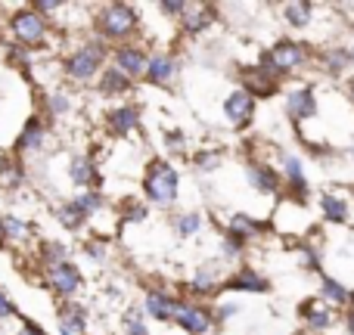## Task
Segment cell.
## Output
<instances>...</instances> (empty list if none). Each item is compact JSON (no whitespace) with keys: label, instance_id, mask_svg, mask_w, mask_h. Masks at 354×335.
Wrapping results in <instances>:
<instances>
[{"label":"cell","instance_id":"obj_1","mask_svg":"<svg viewBox=\"0 0 354 335\" xmlns=\"http://www.w3.org/2000/svg\"><path fill=\"white\" fill-rule=\"evenodd\" d=\"M143 193L156 205H171L177 199V171L162 159L149 162L147 177H143Z\"/></svg>","mask_w":354,"mask_h":335},{"label":"cell","instance_id":"obj_2","mask_svg":"<svg viewBox=\"0 0 354 335\" xmlns=\"http://www.w3.org/2000/svg\"><path fill=\"white\" fill-rule=\"evenodd\" d=\"M97 28L103 31L106 37H112V41H122V37L134 35V28H137L134 6H128V3H109V6H103V12L97 16Z\"/></svg>","mask_w":354,"mask_h":335},{"label":"cell","instance_id":"obj_3","mask_svg":"<svg viewBox=\"0 0 354 335\" xmlns=\"http://www.w3.org/2000/svg\"><path fill=\"white\" fill-rule=\"evenodd\" d=\"M66 72H68V78H75V81H91V78H97V72L103 75V50H100L97 44L78 47L66 59Z\"/></svg>","mask_w":354,"mask_h":335},{"label":"cell","instance_id":"obj_4","mask_svg":"<svg viewBox=\"0 0 354 335\" xmlns=\"http://www.w3.org/2000/svg\"><path fill=\"white\" fill-rule=\"evenodd\" d=\"M10 28H12V35H16L19 44L37 47V44L47 37V19H44L37 10H19L16 16L10 19Z\"/></svg>","mask_w":354,"mask_h":335},{"label":"cell","instance_id":"obj_5","mask_svg":"<svg viewBox=\"0 0 354 335\" xmlns=\"http://www.w3.org/2000/svg\"><path fill=\"white\" fill-rule=\"evenodd\" d=\"M301 59H305V53H301L299 44L283 41V44H277V47L270 50V53L264 56L261 62H264V68H268V75L274 78V75H280V72H289V68H295Z\"/></svg>","mask_w":354,"mask_h":335},{"label":"cell","instance_id":"obj_6","mask_svg":"<svg viewBox=\"0 0 354 335\" xmlns=\"http://www.w3.org/2000/svg\"><path fill=\"white\" fill-rule=\"evenodd\" d=\"M47 283L59 298H72V295L81 289V270L75 267V264L62 261V264H56V267H50Z\"/></svg>","mask_w":354,"mask_h":335},{"label":"cell","instance_id":"obj_7","mask_svg":"<svg viewBox=\"0 0 354 335\" xmlns=\"http://www.w3.org/2000/svg\"><path fill=\"white\" fill-rule=\"evenodd\" d=\"M174 323L183 326L189 335H205L208 329H212V317H208V311H202V307H196V305H187V301L177 305Z\"/></svg>","mask_w":354,"mask_h":335},{"label":"cell","instance_id":"obj_8","mask_svg":"<svg viewBox=\"0 0 354 335\" xmlns=\"http://www.w3.org/2000/svg\"><path fill=\"white\" fill-rule=\"evenodd\" d=\"M147 66H149V59L140 47L124 44V47L115 50V68L124 75V78H140V75H147Z\"/></svg>","mask_w":354,"mask_h":335},{"label":"cell","instance_id":"obj_9","mask_svg":"<svg viewBox=\"0 0 354 335\" xmlns=\"http://www.w3.org/2000/svg\"><path fill=\"white\" fill-rule=\"evenodd\" d=\"M224 112L236 128H245L252 122V112H255V97L249 90H233L224 103Z\"/></svg>","mask_w":354,"mask_h":335},{"label":"cell","instance_id":"obj_10","mask_svg":"<svg viewBox=\"0 0 354 335\" xmlns=\"http://www.w3.org/2000/svg\"><path fill=\"white\" fill-rule=\"evenodd\" d=\"M140 124V109L137 106H118L109 112V131L115 137H128L131 131H137Z\"/></svg>","mask_w":354,"mask_h":335},{"label":"cell","instance_id":"obj_11","mask_svg":"<svg viewBox=\"0 0 354 335\" xmlns=\"http://www.w3.org/2000/svg\"><path fill=\"white\" fill-rule=\"evenodd\" d=\"M180 301L168 292H149L147 301H143V311L149 314L153 320H174V311Z\"/></svg>","mask_w":354,"mask_h":335},{"label":"cell","instance_id":"obj_12","mask_svg":"<svg viewBox=\"0 0 354 335\" xmlns=\"http://www.w3.org/2000/svg\"><path fill=\"white\" fill-rule=\"evenodd\" d=\"M147 78L153 81V84H171L177 78V62L171 56H153L147 66Z\"/></svg>","mask_w":354,"mask_h":335},{"label":"cell","instance_id":"obj_13","mask_svg":"<svg viewBox=\"0 0 354 335\" xmlns=\"http://www.w3.org/2000/svg\"><path fill=\"white\" fill-rule=\"evenodd\" d=\"M286 106H289V115L299 118V122H305V118H311L314 112H317V103H314L311 90H292L286 99Z\"/></svg>","mask_w":354,"mask_h":335},{"label":"cell","instance_id":"obj_14","mask_svg":"<svg viewBox=\"0 0 354 335\" xmlns=\"http://www.w3.org/2000/svg\"><path fill=\"white\" fill-rule=\"evenodd\" d=\"M87 317H84V307L78 305H68L59 311V332L62 335H84Z\"/></svg>","mask_w":354,"mask_h":335},{"label":"cell","instance_id":"obj_15","mask_svg":"<svg viewBox=\"0 0 354 335\" xmlns=\"http://www.w3.org/2000/svg\"><path fill=\"white\" fill-rule=\"evenodd\" d=\"M68 174H72V183H78V186H87V183L100 180V177H97V165H93V159H87V155H78V159H72V165H68Z\"/></svg>","mask_w":354,"mask_h":335},{"label":"cell","instance_id":"obj_16","mask_svg":"<svg viewBox=\"0 0 354 335\" xmlns=\"http://www.w3.org/2000/svg\"><path fill=\"white\" fill-rule=\"evenodd\" d=\"M128 87H131V78H124L118 68H106L103 78H100V90H103L106 97H122Z\"/></svg>","mask_w":354,"mask_h":335},{"label":"cell","instance_id":"obj_17","mask_svg":"<svg viewBox=\"0 0 354 335\" xmlns=\"http://www.w3.org/2000/svg\"><path fill=\"white\" fill-rule=\"evenodd\" d=\"M37 146H44V124L41 118H28V124L19 134V149L28 153V149H37Z\"/></svg>","mask_w":354,"mask_h":335},{"label":"cell","instance_id":"obj_18","mask_svg":"<svg viewBox=\"0 0 354 335\" xmlns=\"http://www.w3.org/2000/svg\"><path fill=\"white\" fill-rule=\"evenodd\" d=\"M249 180L255 189H261V193H274L277 186H280V177H277V171L264 168V165H252L249 168Z\"/></svg>","mask_w":354,"mask_h":335},{"label":"cell","instance_id":"obj_19","mask_svg":"<svg viewBox=\"0 0 354 335\" xmlns=\"http://www.w3.org/2000/svg\"><path fill=\"white\" fill-rule=\"evenodd\" d=\"M208 25H212V10H208V6H187V12H183V28H187L189 35L208 28Z\"/></svg>","mask_w":354,"mask_h":335},{"label":"cell","instance_id":"obj_20","mask_svg":"<svg viewBox=\"0 0 354 335\" xmlns=\"http://www.w3.org/2000/svg\"><path fill=\"white\" fill-rule=\"evenodd\" d=\"M227 289H249V292H264V289H268V283L261 280V276L255 274V270H239L236 276H233L230 283H227Z\"/></svg>","mask_w":354,"mask_h":335},{"label":"cell","instance_id":"obj_21","mask_svg":"<svg viewBox=\"0 0 354 335\" xmlns=\"http://www.w3.org/2000/svg\"><path fill=\"white\" fill-rule=\"evenodd\" d=\"M324 214H326V220L345 224L348 220V202L342 195H324Z\"/></svg>","mask_w":354,"mask_h":335},{"label":"cell","instance_id":"obj_22","mask_svg":"<svg viewBox=\"0 0 354 335\" xmlns=\"http://www.w3.org/2000/svg\"><path fill=\"white\" fill-rule=\"evenodd\" d=\"M301 314L308 317V323L317 326V329H324V326H330V311H326L324 305H317V301H308V305H301Z\"/></svg>","mask_w":354,"mask_h":335},{"label":"cell","instance_id":"obj_23","mask_svg":"<svg viewBox=\"0 0 354 335\" xmlns=\"http://www.w3.org/2000/svg\"><path fill=\"white\" fill-rule=\"evenodd\" d=\"M72 205L78 208V211L84 214V218H91V214L97 211L100 205H103V195H100V193H81L78 199H72Z\"/></svg>","mask_w":354,"mask_h":335},{"label":"cell","instance_id":"obj_24","mask_svg":"<svg viewBox=\"0 0 354 335\" xmlns=\"http://www.w3.org/2000/svg\"><path fill=\"white\" fill-rule=\"evenodd\" d=\"M258 230H261V227H258L252 218H245V214H236V218L230 220V233L233 236H239V239L252 236V233H258Z\"/></svg>","mask_w":354,"mask_h":335},{"label":"cell","instance_id":"obj_25","mask_svg":"<svg viewBox=\"0 0 354 335\" xmlns=\"http://www.w3.org/2000/svg\"><path fill=\"white\" fill-rule=\"evenodd\" d=\"M286 19H289V25H295V28L308 25V19H311V3H289Z\"/></svg>","mask_w":354,"mask_h":335},{"label":"cell","instance_id":"obj_26","mask_svg":"<svg viewBox=\"0 0 354 335\" xmlns=\"http://www.w3.org/2000/svg\"><path fill=\"white\" fill-rule=\"evenodd\" d=\"M59 220H62V227H68V230H78V227L84 224L87 218H84V214L78 211V208L72 205V202H68L66 208H59Z\"/></svg>","mask_w":354,"mask_h":335},{"label":"cell","instance_id":"obj_27","mask_svg":"<svg viewBox=\"0 0 354 335\" xmlns=\"http://www.w3.org/2000/svg\"><path fill=\"white\" fill-rule=\"evenodd\" d=\"M214 283H218V270L202 267L199 274H196V280H193V289L196 292H208V289H214Z\"/></svg>","mask_w":354,"mask_h":335},{"label":"cell","instance_id":"obj_28","mask_svg":"<svg viewBox=\"0 0 354 335\" xmlns=\"http://www.w3.org/2000/svg\"><path fill=\"white\" fill-rule=\"evenodd\" d=\"M41 258L47 261V270H50V267H56V264L66 261V249H62L59 242H47V245L41 249Z\"/></svg>","mask_w":354,"mask_h":335},{"label":"cell","instance_id":"obj_29","mask_svg":"<svg viewBox=\"0 0 354 335\" xmlns=\"http://www.w3.org/2000/svg\"><path fill=\"white\" fill-rule=\"evenodd\" d=\"M286 177H289V183H292L299 193H305V174H301L299 159H292V155H286Z\"/></svg>","mask_w":354,"mask_h":335},{"label":"cell","instance_id":"obj_30","mask_svg":"<svg viewBox=\"0 0 354 335\" xmlns=\"http://www.w3.org/2000/svg\"><path fill=\"white\" fill-rule=\"evenodd\" d=\"M174 227H177V233H180V236H193V233H199L202 218H199V214H180Z\"/></svg>","mask_w":354,"mask_h":335},{"label":"cell","instance_id":"obj_31","mask_svg":"<svg viewBox=\"0 0 354 335\" xmlns=\"http://www.w3.org/2000/svg\"><path fill=\"white\" fill-rule=\"evenodd\" d=\"M3 220H6V239H19L22 242L28 236V224L25 220H19V218H3Z\"/></svg>","mask_w":354,"mask_h":335},{"label":"cell","instance_id":"obj_32","mask_svg":"<svg viewBox=\"0 0 354 335\" xmlns=\"http://www.w3.org/2000/svg\"><path fill=\"white\" fill-rule=\"evenodd\" d=\"M122 220H131V224H140V220H147V205H140V202H128L122 211Z\"/></svg>","mask_w":354,"mask_h":335},{"label":"cell","instance_id":"obj_33","mask_svg":"<svg viewBox=\"0 0 354 335\" xmlns=\"http://www.w3.org/2000/svg\"><path fill=\"white\" fill-rule=\"evenodd\" d=\"M124 329H128V335H149L147 323L140 320V314H137V311L124 314Z\"/></svg>","mask_w":354,"mask_h":335},{"label":"cell","instance_id":"obj_34","mask_svg":"<svg viewBox=\"0 0 354 335\" xmlns=\"http://www.w3.org/2000/svg\"><path fill=\"white\" fill-rule=\"evenodd\" d=\"M324 295L333 301V305H342V301L348 298V292H345L339 283H333V280H324Z\"/></svg>","mask_w":354,"mask_h":335},{"label":"cell","instance_id":"obj_35","mask_svg":"<svg viewBox=\"0 0 354 335\" xmlns=\"http://www.w3.org/2000/svg\"><path fill=\"white\" fill-rule=\"evenodd\" d=\"M221 162V153H199L196 155V168L199 171H212Z\"/></svg>","mask_w":354,"mask_h":335},{"label":"cell","instance_id":"obj_36","mask_svg":"<svg viewBox=\"0 0 354 335\" xmlns=\"http://www.w3.org/2000/svg\"><path fill=\"white\" fill-rule=\"evenodd\" d=\"M72 109V103L66 99V93H56V97H50V112L53 115H62V112Z\"/></svg>","mask_w":354,"mask_h":335},{"label":"cell","instance_id":"obj_37","mask_svg":"<svg viewBox=\"0 0 354 335\" xmlns=\"http://www.w3.org/2000/svg\"><path fill=\"white\" fill-rule=\"evenodd\" d=\"M59 6H62L59 0H37V3L31 6V10H37V12H56Z\"/></svg>","mask_w":354,"mask_h":335},{"label":"cell","instance_id":"obj_38","mask_svg":"<svg viewBox=\"0 0 354 335\" xmlns=\"http://www.w3.org/2000/svg\"><path fill=\"white\" fill-rule=\"evenodd\" d=\"M16 314V307H12V301L6 298L3 292H0V320H6V317H12Z\"/></svg>","mask_w":354,"mask_h":335},{"label":"cell","instance_id":"obj_39","mask_svg":"<svg viewBox=\"0 0 354 335\" xmlns=\"http://www.w3.org/2000/svg\"><path fill=\"white\" fill-rule=\"evenodd\" d=\"M19 335H47V332H44L37 323H31V320H25V323H22V329H19Z\"/></svg>","mask_w":354,"mask_h":335},{"label":"cell","instance_id":"obj_40","mask_svg":"<svg viewBox=\"0 0 354 335\" xmlns=\"http://www.w3.org/2000/svg\"><path fill=\"white\" fill-rule=\"evenodd\" d=\"M87 255H91V258H103L106 255L103 242H91V245H87Z\"/></svg>","mask_w":354,"mask_h":335},{"label":"cell","instance_id":"obj_41","mask_svg":"<svg viewBox=\"0 0 354 335\" xmlns=\"http://www.w3.org/2000/svg\"><path fill=\"white\" fill-rule=\"evenodd\" d=\"M233 314H236V307H233V305H224V307H221V317H233Z\"/></svg>","mask_w":354,"mask_h":335},{"label":"cell","instance_id":"obj_42","mask_svg":"<svg viewBox=\"0 0 354 335\" xmlns=\"http://www.w3.org/2000/svg\"><path fill=\"white\" fill-rule=\"evenodd\" d=\"M3 242H6V220L0 218V245H3Z\"/></svg>","mask_w":354,"mask_h":335},{"label":"cell","instance_id":"obj_43","mask_svg":"<svg viewBox=\"0 0 354 335\" xmlns=\"http://www.w3.org/2000/svg\"><path fill=\"white\" fill-rule=\"evenodd\" d=\"M348 332L354 335V311H351V317H348Z\"/></svg>","mask_w":354,"mask_h":335},{"label":"cell","instance_id":"obj_44","mask_svg":"<svg viewBox=\"0 0 354 335\" xmlns=\"http://www.w3.org/2000/svg\"><path fill=\"white\" fill-rule=\"evenodd\" d=\"M351 93H354V81H351Z\"/></svg>","mask_w":354,"mask_h":335},{"label":"cell","instance_id":"obj_45","mask_svg":"<svg viewBox=\"0 0 354 335\" xmlns=\"http://www.w3.org/2000/svg\"><path fill=\"white\" fill-rule=\"evenodd\" d=\"M351 298H354V292H351Z\"/></svg>","mask_w":354,"mask_h":335}]
</instances>
